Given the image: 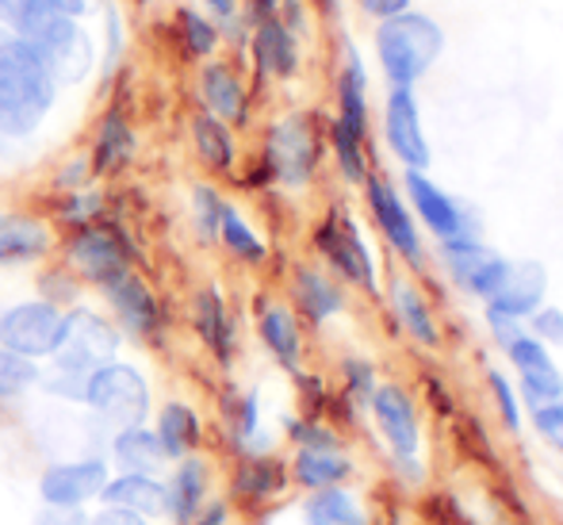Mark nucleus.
I'll use <instances>...</instances> for the list:
<instances>
[{
  "mask_svg": "<svg viewBox=\"0 0 563 525\" xmlns=\"http://www.w3.org/2000/svg\"><path fill=\"white\" fill-rule=\"evenodd\" d=\"M441 51H445L441 23L415 8L391 15V20H379L376 28V58L391 89H415L441 58Z\"/></svg>",
  "mask_w": 563,
  "mask_h": 525,
  "instance_id": "20e7f679",
  "label": "nucleus"
},
{
  "mask_svg": "<svg viewBox=\"0 0 563 525\" xmlns=\"http://www.w3.org/2000/svg\"><path fill=\"white\" fill-rule=\"evenodd\" d=\"M139 4H154V0H139Z\"/></svg>",
  "mask_w": 563,
  "mask_h": 525,
  "instance_id": "e2e57ef3",
  "label": "nucleus"
},
{
  "mask_svg": "<svg viewBox=\"0 0 563 525\" xmlns=\"http://www.w3.org/2000/svg\"><path fill=\"white\" fill-rule=\"evenodd\" d=\"M173 35H177V46L188 62H208L219 51V43H223V28L211 15L196 12V8H177Z\"/></svg>",
  "mask_w": 563,
  "mask_h": 525,
  "instance_id": "f704fd0d",
  "label": "nucleus"
},
{
  "mask_svg": "<svg viewBox=\"0 0 563 525\" xmlns=\"http://www.w3.org/2000/svg\"><path fill=\"white\" fill-rule=\"evenodd\" d=\"M361 4V12H368L372 20H391V15L407 12L410 0H356Z\"/></svg>",
  "mask_w": 563,
  "mask_h": 525,
  "instance_id": "5fc2aeb1",
  "label": "nucleus"
},
{
  "mask_svg": "<svg viewBox=\"0 0 563 525\" xmlns=\"http://www.w3.org/2000/svg\"><path fill=\"white\" fill-rule=\"evenodd\" d=\"M58 92L62 85L43 54L0 28V139L23 142L38 134Z\"/></svg>",
  "mask_w": 563,
  "mask_h": 525,
  "instance_id": "f03ea898",
  "label": "nucleus"
},
{
  "mask_svg": "<svg viewBox=\"0 0 563 525\" xmlns=\"http://www.w3.org/2000/svg\"><path fill=\"white\" fill-rule=\"evenodd\" d=\"M384 139L391 154L407 169H426L430 165V142L422 131V111H418L415 89H391L384 105Z\"/></svg>",
  "mask_w": 563,
  "mask_h": 525,
  "instance_id": "6ab92c4d",
  "label": "nucleus"
},
{
  "mask_svg": "<svg viewBox=\"0 0 563 525\" xmlns=\"http://www.w3.org/2000/svg\"><path fill=\"white\" fill-rule=\"evenodd\" d=\"M100 299H104V311L115 322V330L123 333V341L162 346L165 333H169V307L139 269H131L108 288H100Z\"/></svg>",
  "mask_w": 563,
  "mask_h": 525,
  "instance_id": "0eeeda50",
  "label": "nucleus"
},
{
  "mask_svg": "<svg viewBox=\"0 0 563 525\" xmlns=\"http://www.w3.org/2000/svg\"><path fill=\"white\" fill-rule=\"evenodd\" d=\"M188 211H192V230L203 245H216L219 242V222H223L227 211V196L219 193V185H196L192 188V200H188Z\"/></svg>",
  "mask_w": 563,
  "mask_h": 525,
  "instance_id": "ea45409f",
  "label": "nucleus"
},
{
  "mask_svg": "<svg viewBox=\"0 0 563 525\" xmlns=\"http://www.w3.org/2000/svg\"><path fill=\"white\" fill-rule=\"evenodd\" d=\"M219 426H223V441L234 457L242 452H265V445L257 441L261 434V395L257 392H238L227 387L219 395Z\"/></svg>",
  "mask_w": 563,
  "mask_h": 525,
  "instance_id": "c85d7f7f",
  "label": "nucleus"
},
{
  "mask_svg": "<svg viewBox=\"0 0 563 525\" xmlns=\"http://www.w3.org/2000/svg\"><path fill=\"white\" fill-rule=\"evenodd\" d=\"M487 326H490V333H495V341L503 349L510 346L514 338H521V333H526L518 318H506V315H495V311H487Z\"/></svg>",
  "mask_w": 563,
  "mask_h": 525,
  "instance_id": "864d4df0",
  "label": "nucleus"
},
{
  "mask_svg": "<svg viewBox=\"0 0 563 525\" xmlns=\"http://www.w3.org/2000/svg\"><path fill=\"white\" fill-rule=\"evenodd\" d=\"M62 338H66V311L46 299H15V304L0 307V346L12 353L27 357V361H51L58 353Z\"/></svg>",
  "mask_w": 563,
  "mask_h": 525,
  "instance_id": "1a4fd4ad",
  "label": "nucleus"
},
{
  "mask_svg": "<svg viewBox=\"0 0 563 525\" xmlns=\"http://www.w3.org/2000/svg\"><path fill=\"white\" fill-rule=\"evenodd\" d=\"M506 357L518 372H541V369H552V353L544 341H537L533 333H521L506 346Z\"/></svg>",
  "mask_w": 563,
  "mask_h": 525,
  "instance_id": "37998d69",
  "label": "nucleus"
},
{
  "mask_svg": "<svg viewBox=\"0 0 563 525\" xmlns=\"http://www.w3.org/2000/svg\"><path fill=\"white\" fill-rule=\"evenodd\" d=\"M92 525H157L134 511H123V506H92Z\"/></svg>",
  "mask_w": 563,
  "mask_h": 525,
  "instance_id": "603ef678",
  "label": "nucleus"
},
{
  "mask_svg": "<svg viewBox=\"0 0 563 525\" xmlns=\"http://www.w3.org/2000/svg\"><path fill=\"white\" fill-rule=\"evenodd\" d=\"M35 296L46 299V304L62 307V311H69V307L85 304V284L77 281L74 273H69L62 261H46L43 273H38V284H35Z\"/></svg>",
  "mask_w": 563,
  "mask_h": 525,
  "instance_id": "a19ab883",
  "label": "nucleus"
},
{
  "mask_svg": "<svg viewBox=\"0 0 563 525\" xmlns=\"http://www.w3.org/2000/svg\"><path fill=\"white\" fill-rule=\"evenodd\" d=\"M345 127L368 134V74L353 46H345V62L338 74V116Z\"/></svg>",
  "mask_w": 563,
  "mask_h": 525,
  "instance_id": "473e14b6",
  "label": "nucleus"
},
{
  "mask_svg": "<svg viewBox=\"0 0 563 525\" xmlns=\"http://www.w3.org/2000/svg\"><path fill=\"white\" fill-rule=\"evenodd\" d=\"M288 441L296 449H341L338 429L319 418H288Z\"/></svg>",
  "mask_w": 563,
  "mask_h": 525,
  "instance_id": "79ce46f5",
  "label": "nucleus"
},
{
  "mask_svg": "<svg viewBox=\"0 0 563 525\" xmlns=\"http://www.w3.org/2000/svg\"><path fill=\"white\" fill-rule=\"evenodd\" d=\"M223 250L230 253V258L238 261V265H265L268 261V242L253 230V222L245 219L242 208H234V204L227 200V211H223V222H219V242Z\"/></svg>",
  "mask_w": 563,
  "mask_h": 525,
  "instance_id": "72a5a7b5",
  "label": "nucleus"
},
{
  "mask_svg": "<svg viewBox=\"0 0 563 525\" xmlns=\"http://www.w3.org/2000/svg\"><path fill=\"white\" fill-rule=\"evenodd\" d=\"M196 92H200L203 111H211L216 119H223V123H230V127L250 123V89H245L242 74H238L230 62H223V58L203 62Z\"/></svg>",
  "mask_w": 563,
  "mask_h": 525,
  "instance_id": "4be33fe9",
  "label": "nucleus"
},
{
  "mask_svg": "<svg viewBox=\"0 0 563 525\" xmlns=\"http://www.w3.org/2000/svg\"><path fill=\"white\" fill-rule=\"evenodd\" d=\"M319 4L327 8V12H334V8H338V0H319Z\"/></svg>",
  "mask_w": 563,
  "mask_h": 525,
  "instance_id": "680f3d73",
  "label": "nucleus"
},
{
  "mask_svg": "<svg viewBox=\"0 0 563 525\" xmlns=\"http://www.w3.org/2000/svg\"><path fill=\"white\" fill-rule=\"evenodd\" d=\"M31 525H92V511H66V506H38Z\"/></svg>",
  "mask_w": 563,
  "mask_h": 525,
  "instance_id": "3c124183",
  "label": "nucleus"
},
{
  "mask_svg": "<svg viewBox=\"0 0 563 525\" xmlns=\"http://www.w3.org/2000/svg\"><path fill=\"white\" fill-rule=\"evenodd\" d=\"M253 326H257V341L265 346V353L280 364L284 372L303 369V322L291 311V304L280 299H257V311H253Z\"/></svg>",
  "mask_w": 563,
  "mask_h": 525,
  "instance_id": "aec40b11",
  "label": "nucleus"
},
{
  "mask_svg": "<svg viewBox=\"0 0 563 525\" xmlns=\"http://www.w3.org/2000/svg\"><path fill=\"white\" fill-rule=\"evenodd\" d=\"M250 54L261 77L273 81H291L299 74V35L280 23V15L261 20L250 35Z\"/></svg>",
  "mask_w": 563,
  "mask_h": 525,
  "instance_id": "393cba45",
  "label": "nucleus"
},
{
  "mask_svg": "<svg viewBox=\"0 0 563 525\" xmlns=\"http://www.w3.org/2000/svg\"><path fill=\"white\" fill-rule=\"evenodd\" d=\"M200 4L216 15V23H234L238 20V0H200Z\"/></svg>",
  "mask_w": 563,
  "mask_h": 525,
  "instance_id": "13d9d810",
  "label": "nucleus"
},
{
  "mask_svg": "<svg viewBox=\"0 0 563 525\" xmlns=\"http://www.w3.org/2000/svg\"><path fill=\"white\" fill-rule=\"evenodd\" d=\"M303 518H307V525H368L361 503H356L345 488L314 491V495L303 503Z\"/></svg>",
  "mask_w": 563,
  "mask_h": 525,
  "instance_id": "e433bc0d",
  "label": "nucleus"
},
{
  "mask_svg": "<svg viewBox=\"0 0 563 525\" xmlns=\"http://www.w3.org/2000/svg\"><path fill=\"white\" fill-rule=\"evenodd\" d=\"M97 506H123L150 522L165 518V483L162 475H139V472H112L104 483V495Z\"/></svg>",
  "mask_w": 563,
  "mask_h": 525,
  "instance_id": "c756f323",
  "label": "nucleus"
},
{
  "mask_svg": "<svg viewBox=\"0 0 563 525\" xmlns=\"http://www.w3.org/2000/svg\"><path fill=\"white\" fill-rule=\"evenodd\" d=\"M119 54V15L108 12V58Z\"/></svg>",
  "mask_w": 563,
  "mask_h": 525,
  "instance_id": "052dcab7",
  "label": "nucleus"
},
{
  "mask_svg": "<svg viewBox=\"0 0 563 525\" xmlns=\"http://www.w3.org/2000/svg\"><path fill=\"white\" fill-rule=\"evenodd\" d=\"M0 28L35 46L58 85H81L97 66V43L74 15L54 12L46 0H0Z\"/></svg>",
  "mask_w": 563,
  "mask_h": 525,
  "instance_id": "f257e3e1",
  "label": "nucleus"
},
{
  "mask_svg": "<svg viewBox=\"0 0 563 525\" xmlns=\"http://www.w3.org/2000/svg\"><path fill=\"white\" fill-rule=\"evenodd\" d=\"M112 215V196L104 193V188L92 181V185L77 188V193H58L51 204V215L46 219L54 222V230L58 234H66V230H77V227H89V222H100Z\"/></svg>",
  "mask_w": 563,
  "mask_h": 525,
  "instance_id": "2f4dec72",
  "label": "nucleus"
},
{
  "mask_svg": "<svg viewBox=\"0 0 563 525\" xmlns=\"http://www.w3.org/2000/svg\"><path fill=\"white\" fill-rule=\"evenodd\" d=\"M104 457L112 464V472H139V475H165V468L173 464L150 422L112 429L104 445Z\"/></svg>",
  "mask_w": 563,
  "mask_h": 525,
  "instance_id": "5701e85b",
  "label": "nucleus"
},
{
  "mask_svg": "<svg viewBox=\"0 0 563 525\" xmlns=\"http://www.w3.org/2000/svg\"><path fill=\"white\" fill-rule=\"evenodd\" d=\"M150 426H154L157 441H162L169 460L203 452V441H208V422L196 411V403H188V400H165L162 407H154Z\"/></svg>",
  "mask_w": 563,
  "mask_h": 525,
  "instance_id": "b1692460",
  "label": "nucleus"
},
{
  "mask_svg": "<svg viewBox=\"0 0 563 525\" xmlns=\"http://www.w3.org/2000/svg\"><path fill=\"white\" fill-rule=\"evenodd\" d=\"M288 460L273 457V452H242L230 468L223 499L234 511H257V506L276 503L288 491Z\"/></svg>",
  "mask_w": 563,
  "mask_h": 525,
  "instance_id": "f8f14e48",
  "label": "nucleus"
},
{
  "mask_svg": "<svg viewBox=\"0 0 563 525\" xmlns=\"http://www.w3.org/2000/svg\"><path fill=\"white\" fill-rule=\"evenodd\" d=\"M85 185H92V169H89V157H85V154L69 157V162H62L58 169L51 173L54 196H58V193H77V188H85Z\"/></svg>",
  "mask_w": 563,
  "mask_h": 525,
  "instance_id": "49530a36",
  "label": "nucleus"
},
{
  "mask_svg": "<svg viewBox=\"0 0 563 525\" xmlns=\"http://www.w3.org/2000/svg\"><path fill=\"white\" fill-rule=\"evenodd\" d=\"M230 522H234V506H230L227 499H211L192 525H230Z\"/></svg>",
  "mask_w": 563,
  "mask_h": 525,
  "instance_id": "6e6d98bb",
  "label": "nucleus"
},
{
  "mask_svg": "<svg viewBox=\"0 0 563 525\" xmlns=\"http://www.w3.org/2000/svg\"><path fill=\"white\" fill-rule=\"evenodd\" d=\"M441 258H445L452 281H456L467 296H479V299L495 296V292L503 288L506 273H510V261H506L503 253L487 250L475 234L441 242Z\"/></svg>",
  "mask_w": 563,
  "mask_h": 525,
  "instance_id": "ddd939ff",
  "label": "nucleus"
},
{
  "mask_svg": "<svg viewBox=\"0 0 563 525\" xmlns=\"http://www.w3.org/2000/svg\"><path fill=\"white\" fill-rule=\"evenodd\" d=\"M391 299H395V315H399V322L407 326V333L418 341V346H430V349H433V346H441L438 318H433L430 304H426V296L415 288V284L395 281Z\"/></svg>",
  "mask_w": 563,
  "mask_h": 525,
  "instance_id": "c9c22d12",
  "label": "nucleus"
},
{
  "mask_svg": "<svg viewBox=\"0 0 563 525\" xmlns=\"http://www.w3.org/2000/svg\"><path fill=\"white\" fill-rule=\"evenodd\" d=\"M46 4L62 15H74V20H81V15L92 12V0H46Z\"/></svg>",
  "mask_w": 563,
  "mask_h": 525,
  "instance_id": "bf43d9fd",
  "label": "nucleus"
},
{
  "mask_svg": "<svg viewBox=\"0 0 563 525\" xmlns=\"http://www.w3.org/2000/svg\"><path fill=\"white\" fill-rule=\"evenodd\" d=\"M529 330H533V338L544 341V346H560L563 341V311L560 307H537V311L529 315Z\"/></svg>",
  "mask_w": 563,
  "mask_h": 525,
  "instance_id": "09e8293b",
  "label": "nucleus"
},
{
  "mask_svg": "<svg viewBox=\"0 0 563 525\" xmlns=\"http://www.w3.org/2000/svg\"><path fill=\"white\" fill-rule=\"evenodd\" d=\"M165 518L169 525H192L200 518L203 506L216 499V468L211 457L192 452V457H180L165 468Z\"/></svg>",
  "mask_w": 563,
  "mask_h": 525,
  "instance_id": "9b49d317",
  "label": "nucleus"
},
{
  "mask_svg": "<svg viewBox=\"0 0 563 525\" xmlns=\"http://www.w3.org/2000/svg\"><path fill=\"white\" fill-rule=\"evenodd\" d=\"M533 426L541 429L552 445H560V449H563V400L533 407Z\"/></svg>",
  "mask_w": 563,
  "mask_h": 525,
  "instance_id": "8fccbe9b",
  "label": "nucleus"
},
{
  "mask_svg": "<svg viewBox=\"0 0 563 525\" xmlns=\"http://www.w3.org/2000/svg\"><path fill=\"white\" fill-rule=\"evenodd\" d=\"M291 311L299 318H307L311 326L330 322L334 315H341L345 307V292L327 269L319 265H296L291 269Z\"/></svg>",
  "mask_w": 563,
  "mask_h": 525,
  "instance_id": "cd10ccee",
  "label": "nucleus"
},
{
  "mask_svg": "<svg viewBox=\"0 0 563 525\" xmlns=\"http://www.w3.org/2000/svg\"><path fill=\"white\" fill-rule=\"evenodd\" d=\"M58 261L85 284V288L100 292L123 273L142 265V245L134 242L131 227L119 222L115 215L89 227L66 230L58 238Z\"/></svg>",
  "mask_w": 563,
  "mask_h": 525,
  "instance_id": "7ed1b4c3",
  "label": "nucleus"
},
{
  "mask_svg": "<svg viewBox=\"0 0 563 525\" xmlns=\"http://www.w3.org/2000/svg\"><path fill=\"white\" fill-rule=\"evenodd\" d=\"M314 253L327 261L330 273H338L345 284H356L361 292H376V261H372L368 245H364L361 230H356L353 215L345 208H330L314 222Z\"/></svg>",
  "mask_w": 563,
  "mask_h": 525,
  "instance_id": "9d476101",
  "label": "nucleus"
},
{
  "mask_svg": "<svg viewBox=\"0 0 563 525\" xmlns=\"http://www.w3.org/2000/svg\"><path fill=\"white\" fill-rule=\"evenodd\" d=\"M38 380H43V364L0 346V407H12L38 392Z\"/></svg>",
  "mask_w": 563,
  "mask_h": 525,
  "instance_id": "4c0bfd02",
  "label": "nucleus"
},
{
  "mask_svg": "<svg viewBox=\"0 0 563 525\" xmlns=\"http://www.w3.org/2000/svg\"><path fill=\"white\" fill-rule=\"evenodd\" d=\"M330 150H334L338 173L349 185H364L368 181V150H364V134L345 127L341 119H330Z\"/></svg>",
  "mask_w": 563,
  "mask_h": 525,
  "instance_id": "58836bf2",
  "label": "nucleus"
},
{
  "mask_svg": "<svg viewBox=\"0 0 563 525\" xmlns=\"http://www.w3.org/2000/svg\"><path fill=\"white\" fill-rule=\"evenodd\" d=\"M112 480V464L104 452L85 457H62L38 468L35 495L38 506H66V511H92L104 495V483Z\"/></svg>",
  "mask_w": 563,
  "mask_h": 525,
  "instance_id": "6e6552de",
  "label": "nucleus"
},
{
  "mask_svg": "<svg viewBox=\"0 0 563 525\" xmlns=\"http://www.w3.org/2000/svg\"><path fill=\"white\" fill-rule=\"evenodd\" d=\"M407 196H410V204H415L418 219L426 222V230H430L438 242L475 234L472 215L460 208V204L452 200L445 188L433 185V181L426 177V169H407Z\"/></svg>",
  "mask_w": 563,
  "mask_h": 525,
  "instance_id": "412c9836",
  "label": "nucleus"
},
{
  "mask_svg": "<svg viewBox=\"0 0 563 525\" xmlns=\"http://www.w3.org/2000/svg\"><path fill=\"white\" fill-rule=\"evenodd\" d=\"M544 292H549V273H544L541 261H514L503 288L487 299V311L526 322L544 304Z\"/></svg>",
  "mask_w": 563,
  "mask_h": 525,
  "instance_id": "bb28decb",
  "label": "nucleus"
},
{
  "mask_svg": "<svg viewBox=\"0 0 563 525\" xmlns=\"http://www.w3.org/2000/svg\"><path fill=\"white\" fill-rule=\"evenodd\" d=\"M372 407V418H376L379 434H384L387 449L399 457V464H415L418 457V411H415V400L402 392L399 384H376L368 400Z\"/></svg>",
  "mask_w": 563,
  "mask_h": 525,
  "instance_id": "a211bd4d",
  "label": "nucleus"
},
{
  "mask_svg": "<svg viewBox=\"0 0 563 525\" xmlns=\"http://www.w3.org/2000/svg\"><path fill=\"white\" fill-rule=\"evenodd\" d=\"M280 4H284V0H245L242 20L250 23V28H257L261 20H273V15L280 12Z\"/></svg>",
  "mask_w": 563,
  "mask_h": 525,
  "instance_id": "4d7b16f0",
  "label": "nucleus"
},
{
  "mask_svg": "<svg viewBox=\"0 0 563 525\" xmlns=\"http://www.w3.org/2000/svg\"><path fill=\"white\" fill-rule=\"evenodd\" d=\"M364 200H368V211H372V219H376L379 234L387 238V245H391L402 261H410V265H422L418 222L407 204H402V196L391 188V181L368 173V181H364Z\"/></svg>",
  "mask_w": 563,
  "mask_h": 525,
  "instance_id": "dca6fc26",
  "label": "nucleus"
},
{
  "mask_svg": "<svg viewBox=\"0 0 563 525\" xmlns=\"http://www.w3.org/2000/svg\"><path fill=\"white\" fill-rule=\"evenodd\" d=\"M188 322H192L200 346L211 353V361L219 369H230L238 357V318L230 311L219 284H203V288L192 292V299H188Z\"/></svg>",
  "mask_w": 563,
  "mask_h": 525,
  "instance_id": "2eb2a0df",
  "label": "nucleus"
},
{
  "mask_svg": "<svg viewBox=\"0 0 563 525\" xmlns=\"http://www.w3.org/2000/svg\"><path fill=\"white\" fill-rule=\"evenodd\" d=\"M188 134H192L196 162H200L203 169L211 173V177H234V173H238V157H242L234 127L200 108L192 119H188Z\"/></svg>",
  "mask_w": 563,
  "mask_h": 525,
  "instance_id": "a878e982",
  "label": "nucleus"
},
{
  "mask_svg": "<svg viewBox=\"0 0 563 525\" xmlns=\"http://www.w3.org/2000/svg\"><path fill=\"white\" fill-rule=\"evenodd\" d=\"M518 376H521V392H526V400L533 403V407L563 400V376H560L556 364H552V369H541V372H518Z\"/></svg>",
  "mask_w": 563,
  "mask_h": 525,
  "instance_id": "c03bdc74",
  "label": "nucleus"
},
{
  "mask_svg": "<svg viewBox=\"0 0 563 525\" xmlns=\"http://www.w3.org/2000/svg\"><path fill=\"white\" fill-rule=\"evenodd\" d=\"M81 407L112 434V429L150 422L157 403H154V387H150L146 372H142L139 364L115 357V361H104L89 372Z\"/></svg>",
  "mask_w": 563,
  "mask_h": 525,
  "instance_id": "39448f33",
  "label": "nucleus"
},
{
  "mask_svg": "<svg viewBox=\"0 0 563 525\" xmlns=\"http://www.w3.org/2000/svg\"><path fill=\"white\" fill-rule=\"evenodd\" d=\"M288 475L296 488L314 495V491L341 488L353 475V460L341 449H296V457L288 460Z\"/></svg>",
  "mask_w": 563,
  "mask_h": 525,
  "instance_id": "7c9ffc66",
  "label": "nucleus"
},
{
  "mask_svg": "<svg viewBox=\"0 0 563 525\" xmlns=\"http://www.w3.org/2000/svg\"><path fill=\"white\" fill-rule=\"evenodd\" d=\"M490 395H495L498 403V415H503L506 426L518 434L521 429V407H518V392L510 387V380L503 376V372H490Z\"/></svg>",
  "mask_w": 563,
  "mask_h": 525,
  "instance_id": "de8ad7c7",
  "label": "nucleus"
},
{
  "mask_svg": "<svg viewBox=\"0 0 563 525\" xmlns=\"http://www.w3.org/2000/svg\"><path fill=\"white\" fill-rule=\"evenodd\" d=\"M89 169L92 181H112L119 173H126L139 157V134H134V123L126 116V108H104L92 127V139H89Z\"/></svg>",
  "mask_w": 563,
  "mask_h": 525,
  "instance_id": "f3484780",
  "label": "nucleus"
},
{
  "mask_svg": "<svg viewBox=\"0 0 563 525\" xmlns=\"http://www.w3.org/2000/svg\"><path fill=\"white\" fill-rule=\"evenodd\" d=\"M58 230L38 211H0V269L46 265L58 253Z\"/></svg>",
  "mask_w": 563,
  "mask_h": 525,
  "instance_id": "4468645a",
  "label": "nucleus"
},
{
  "mask_svg": "<svg viewBox=\"0 0 563 525\" xmlns=\"http://www.w3.org/2000/svg\"><path fill=\"white\" fill-rule=\"evenodd\" d=\"M322 127L314 111H288L265 131V146H261V165L268 177L284 188H307L319 173L322 162Z\"/></svg>",
  "mask_w": 563,
  "mask_h": 525,
  "instance_id": "423d86ee",
  "label": "nucleus"
},
{
  "mask_svg": "<svg viewBox=\"0 0 563 525\" xmlns=\"http://www.w3.org/2000/svg\"><path fill=\"white\" fill-rule=\"evenodd\" d=\"M341 380H345V392L353 403H368L372 392H376V369L364 357H345L341 361Z\"/></svg>",
  "mask_w": 563,
  "mask_h": 525,
  "instance_id": "a18cd8bd",
  "label": "nucleus"
}]
</instances>
